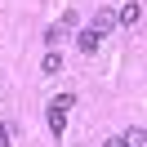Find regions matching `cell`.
I'll return each mask as SVG.
<instances>
[{
    "mask_svg": "<svg viewBox=\"0 0 147 147\" xmlns=\"http://www.w3.org/2000/svg\"><path fill=\"white\" fill-rule=\"evenodd\" d=\"M76 107V94H58V98H49V107H45V120H49V129H54L58 138H63V129H67V111Z\"/></svg>",
    "mask_w": 147,
    "mask_h": 147,
    "instance_id": "6da1fadb",
    "label": "cell"
},
{
    "mask_svg": "<svg viewBox=\"0 0 147 147\" xmlns=\"http://www.w3.org/2000/svg\"><path fill=\"white\" fill-rule=\"evenodd\" d=\"M71 27H76V13H67L63 22H54V27L45 31V45H49V49H58V45H63V36H67Z\"/></svg>",
    "mask_w": 147,
    "mask_h": 147,
    "instance_id": "7a4b0ae2",
    "label": "cell"
},
{
    "mask_svg": "<svg viewBox=\"0 0 147 147\" xmlns=\"http://www.w3.org/2000/svg\"><path fill=\"white\" fill-rule=\"evenodd\" d=\"M138 18H143V5H138V0H129V5H120V13H116V22H125V27H134Z\"/></svg>",
    "mask_w": 147,
    "mask_h": 147,
    "instance_id": "3957f363",
    "label": "cell"
},
{
    "mask_svg": "<svg viewBox=\"0 0 147 147\" xmlns=\"http://www.w3.org/2000/svg\"><path fill=\"white\" fill-rule=\"evenodd\" d=\"M111 27H116V9H98L94 13V31H98V36H107Z\"/></svg>",
    "mask_w": 147,
    "mask_h": 147,
    "instance_id": "277c9868",
    "label": "cell"
},
{
    "mask_svg": "<svg viewBox=\"0 0 147 147\" xmlns=\"http://www.w3.org/2000/svg\"><path fill=\"white\" fill-rule=\"evenodd\" d=\"M98 40H102V36H98V31H94V27H85V31H80V36H76V45H80V49H85V54H94V49H98Z\"/></svg>",
    "mask_w": 147,
    "mask_h": 147,
    "instance_id": "5b68a950",
    "label": "cell"
},
{
    "mask_svg": "<svg viewBox=\"0 0 147 147\" xmlns=\"http://www.w3.org/2000/svg\"><path fill=\"white\" fill-rule=\"evenodd\" d=\"M40 71H45V76H58V71H63V54H58V49H49L45 63H40Z\"/></svg>",
    "mask_w": 147,
    "mask_h": 147,
    "instance_id": "8992f818",
    "label": "cell"
},
{
    "mask_svg": "<svg viewBox=\"0 0 147 147\" xmlns=\"http://www.w3.org/2000/svg\"><path fill=\"white\" fill-rule=\"evenodd\" d=\"M125 147H143V125H134V129L125 134Z\"/></svg>",
    "mask_w": 147,
    "mask_h": 147,
    "instance_id": "52a82bcc",
    "label": "cell"
},
{
    "mask_svg": "<svg viewBox=\"0 0 147 147\" xmlns=\"http://www.w3.org/2000/svg\"><path fill=\"white\" fill-rule=\"evenodd\" d=\"M0 147H9V129H5V125H0Z\"/></svg>",
    "mask_w": 147,
    "mask_h": 147,
    "instance_id": "ba28073f",
    "label": "cell"
},
{
    "mask_svg": "<svg viewBox=\"0 0 147 147\" xmlns=\"http://www.w3.org/2000/svg\"><path fill=\"white\" fill-rule=\"evenodd\" d=\"M102 147H125V138H107V143H102Z\"/></svg>",
    "mask_w": 147,
    "mask_h": 147,
    "instance_id": "9c48e42d",
    "label": "cell"
}]
</instances>
